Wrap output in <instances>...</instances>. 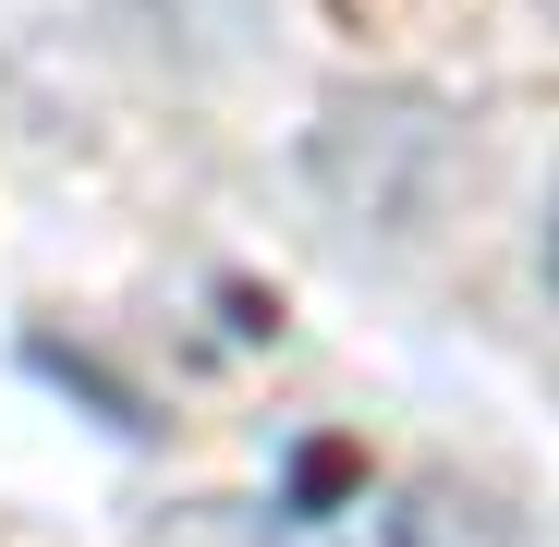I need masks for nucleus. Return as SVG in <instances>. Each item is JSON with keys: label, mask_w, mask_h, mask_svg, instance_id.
Masks as SVG:
<instances>
[{"label": "nucleus", "mask_w": 559, "mask_h": 547, "mask_svg": "<svg viewBox=\"0 0 559 547\" xmlns=\"http://www.w3.org/2000/svg\"><path fill=\"white\" fill-rule=\"evenodd\" d=\"M353 487V450L341 438H317V450H293V499H280V511H293V523H329V499Z\"/></svg>", "instance_id": "7ed1b4c3"}, {"label": "nucleus", "mask_w": 559, "mask_h": 547, "mask_svg": "<svg viewBox=\"0 0 559 547\" xmlns=\"http://www.w3.org/2000/svg\"><path fill=\"white\" fill-rule=\"evenodd\" d=\"M535 267H547V293H559V207H547V243H535Z\"/></svg>", "instance_id": "20e7f679"}, {"label": "nucleus", "mask_w": 559, "mask_h": 547, "mask_svg": "<svg viewBox=\"0 0 559 547\" xmlns=\"http://www.w3.org/2000/svg\"><path fill=\"white\" fill-rule=\"evenodd\" d=\"M25 365H37V378H49V390H85V402H98V426H110V438H146V426H158V414H146V402H134V390L110 378V365H98V353H73V341H49V329L25 341Z\"/></svg>", "instance_id": "f03ea898"}, {"label": "nucleus", "mask_w": 559, "mask_h": 547, "mask_svg": "<svg viewBox=\"0 0 559 547\" xmlns=\"http://www.w3.org/2000/svg\"><path fill=\"white\" fill-rule=\"evenodd\" d=\"M378 547H523V511H511L499 487H475V475L426 463V475H402V487H390Z\"/></svg>", "instance_id": "f257e3e1"}]
</instances>
